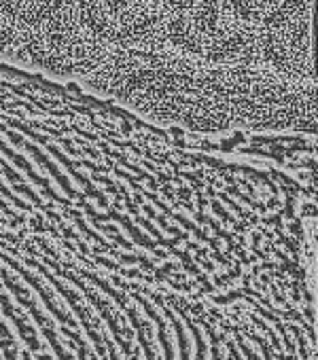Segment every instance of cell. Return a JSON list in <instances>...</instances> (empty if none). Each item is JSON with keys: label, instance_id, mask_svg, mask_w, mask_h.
I'll return each instance as SVG.
<instances>
[{"label": "cell", "instance_id": "cell-7", "mask_svg": "<svg viewBox=\"0 0 318 360\" xmlns=\"http://www.w3.org/2000/svg\"><path fill=\"white\" fill-rule=\"evenodd\" d=\"M155 3H157L159 7L168 9V11H174V9H185V7L198 3V0H155Z\"/></svg>", "mask_w": 318, "mask_h": 360}, {"label": "cell", "instance_id": "cell-2", "mask_svg": "<svg viewBox=\"0 0 318 360\" xmlns=\"http://www.w3.org/2000/svg\"><path fill=\"white\" fill-rule=\"evenodd\" d=\"M219 87L231 125L253 129L301 127L314 131V85L291 81L265 64L219 66Z\"/></svg>", "mask_w": 318, "mask_h": 360}, {"label": "cell", "instance_id": "cell-1", "mask_svg": "<svg viewBox=\"0 0 318 360\" xmlns=\"http://www.w3.org/2000/svg\"><path fill=\"white\" fill-rule=\"evenodd\" d=\"M91 81L104 94L144 115L200 131L231 127L215 64L170 45L151 49L110 47Z\"/></svg>", "mask_w": 318, "mask_h": 360}, {"label": "cell", "instance_id": "cell-3", "mask_svg": "<svg viewBox=\"0 0 318 360\" xmlns=\"http://www.w3.org/2000/svg\"><path fill=\"white\" fill-rule=\"evenodd\" d=\"M164 34L170 47L215 66L263 64L259 26L236 18L223 0H198L166 11Z\"/></svg>", "mask_w": 318, "mask_h": 360}, {"label": "cell", "instance_id": "cell-5", "mask_svg": "<svg viewBox=\"0 0 318 360\" xmlns=\"http://www.w3.org/2000/svg\"><path fill=\"white\" fill-rule=\"evenodd\" d=\"M79 24L106 47L151 49L166 43V11L155 0H75Z\"/></svg>", "mask_w": 318, "mask_h": 360}, {"label": "cell", "instance_id": "cell-4", "mask_svg": "<svg viewBox=\"0 0 318 360\" xmlns=\"http://www.w3.org/2000/svg\"><path fill=\"white\" fill-rule=\"evenodd\" d=\"M261 62L278 75L316 85L314 72V0H282L259 24Z\"/></svg>", "mask_w": 318, "mask_h": 360}, {"label": "cell", "instance_id": "cell-6", "mask_svg": "<svg viewBox=\"0 0 318 360\" xmlns=\"http://www.w3.org/2000/svg\"><path fill=\"white\" fill-rule=\"evenodd\" d=\"M223 3L242 22L259 26L265 18H269L274 13V9L282 3V0H223Z\"/></svg>", "mask_w": 318, "mask_h": 360}]
</instances>
